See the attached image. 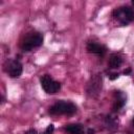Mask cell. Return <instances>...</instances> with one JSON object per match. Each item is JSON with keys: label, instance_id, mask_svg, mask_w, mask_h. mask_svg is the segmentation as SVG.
Masks as SVG:
<instances>
[{"label": "cell", "instance_id": "8", "mask_svg": "<svg viewBox=\"0 0 134 134\" xmlns=\"http://www.w3.org/2000/svg\"><path fill=\"white\" fill-rule=\"evenodd\" d=\"M65 130L69 134H84V129L81 125H68Z\"/></svg>", "mask_w": 134, "mask_h": 134}, {"label": "cell", "instance_id": "10", "mask_svg": "<svg viewBox=\"0 0 134 134\" xmlns=\"http://www.w3.org/2000/svg\"><path fill=\"white\" fill-rule=\"evenodd\" d=\"M125 102H126V98L125 97H117L114 105H113V110L114 111H117L119 110L124 105H125Z\"/></svg>", "mask_w": 134, "mask_h": 134}, {"label": "cell", "instance_id": "4", "mask_svg": "<svg viewBox=\"0 0 134 134\" xmlns=\"http://www.w3.org/2000/svg\"><path fill=\"white\" fill-rule=\"evenodd\" d=\"M41 86L47 93H55L57 91L60 90L61 84L59 82H55L52 80L49 75H44L41 77Z\"/></svg>", "mask_w": 134, "mask_h": 134}, {"label": "cell", "instance_id": "2", "mask_svg": "<svg viewBox=\"0 0 134 134\" xmlns=\"http://www.w3.org/2000/svg\"><path fill=\"white\" fill-rule=\"evenodd\" d=\"M43 43V37L40 34H32L25 38V40L22 43V50L23 51H29L35 47H39Z\"/></svg>", "mask_w": 134, "mask_h": 134}, {"label": "cell", "instance_id": "12", "mask_svg": "<svg viewBox=\"0 0 134 134\" xmlns=\"http://www.w3.org/2000/svg\"><path fill=\"white\" fill-rule=\"evenodd\" d=\"M117 77H118V73H112V74L109 75V79L112 80V81L115 80V79H117Z\"/></svg>", "mask_w": 134, "mask_h": 134}, {"label": "cell", "instance_id": "14", "mask_svg": "<svg viewBox=\"0 0 134 134\" xmlns=\"http://www.w3.org/2000/svg\"><path fill=\"white\" fill-rule=\"evenodd\" d=\"M130 72H131V69H130V68H127V69L124 70V73H125V74H129Z\"/></svg>", "mask_w": 134, "mask_h": 134}, {"label": "cell", "instance_id": "6", "mask_svg": "<svg viewBox=\"0 0 134 134\" xmlns=\"http://www.w3.org/2000/svg\"><path fill=\"white\" fill-rule=\"evenodd\" d=\"M7 73L10 77H18L22 73V65L18 61H12L7 67Z\"/></svg>", "mask_w": 134, "mask_h": 134}, {"label": "cell", "instance_id": "11", "mask_svg": "<svg viewBox=\"0 0 134 134\" xmlns=\"http://www.w3.org/2000/svg\"><path fill=\"white\" fill-rule=\"evenodd\" d=\"M53 130H54L53 125H49V126L46 128V130H45V133H44V134H52Z\"/></svg>", "mask_w": 134, "mask_h": 134}, {"label": "cell", "instance_id": "9", "mask_svg": "<svg viewBox=\"0 0 134 134\" xmlns=\"http://www.w3.org/2000/svg\"><path fill=\"white\" fill-rule=\"evenodd\" d=\"M122 63V60L119 55L117 54H112L110 57V60H109V66L111 68H118Z\"/></svg>", "mask_w": 134, "mask_h": 134}, {"label": "cell", "instance_id": "16", "mask_svg": "<svg viewBox=\"0 0 134 134\" xmlns=\"http://www.w3.org/2000/svg\"><path fill=\"white\" fill-rule=\"evenodd\" d=\"M132 4H133V6H134V0H133V1H132Z\"/></svg>", "mask_w": 134, "mask_h": 134}, {"label": "cell", "instance_id": "5", "mask_svg": "<svg viewBox=\"0 0 134 134\" xmlns=\"http://www.w3.org/2000/svg\"><path fill=\"white\" fill-rule=\"evenodd\" d=\"M102 77L96 74L93 77H91L90 82L88 83V87H87V91L89 94L91 95H96L100 90H102Z\"/></svg>", "mask_w": 134, "mask_h": 134}, {"label": "cell", "instance_id": "7", "mask_svg": "<svg viewBox=\"0 0 134 134\" xmlns=\"http://www.w3.org/2000/svg\"><path fill=\"white\" fill-rule=\"evenodd\" d=\"M87 50L90 52V53H95V54H103L105 53L106 49L104 46L97 44V43H93V42H90L88 43L87 45Z\"/></svg>", "mask_w": 134, "mask_h": 134}, {"label": "cell", "instance_id": "3", "mask_svg": "<svg viewBox=\"0 0 134 134\" xmlns=\"http://www.w3.org/2000/svg\"><path fill=\"white\" fill-rule=\"evenodd\" d=\"M113 17L120 20L122 25H127L128 22L134 20V12L130 7H121L118 9H115L113 12Z\"/></svg>", "mask_w": 134, "mask_h": 134}, {"label": "cell", "instance_id": "15", "mask_svg": "<svg viewBox=\"0 0 134 134\" xmlns=\"http://www.w3.org/2000/svg\"><path fill=\"white\" fill-rule=\"evenodd\" d=\"M88 134H94V131L91 130V129H89V130H88Z\"/></svg>", "mask_w": 134, "mask_h": 134}, {"label": "cell", "instance_id": "13", "mask_svg": "<svg viewBox=\"0 0 134 134\" xmlns=\"http://www.w3.org/2000/svg\"><path fill=\"white\" fill-rule=\"evenodd\" d=\"M25 134H38V133H37V131H36V130H34V129H30V130L26 131V132H25Z\"/></svg>", "mask_w": 134, "mask_h": 134}, {"label": "cell", "instance_id": "1", "mask_svg": "<svg viewBox=\"0 0 134 134\" xmlns=\"http://www.w3.org/2000/svg\"><path fill=\"white\" fill-rule=\"evenodd\" d=\"M76 111V106L73 105L72 103H67V102H60L54 104L49 108V113L53 115H59V114H65V115H72Z\"/></svg>", "mask_w": 134, "mask_h": 134}, {"label": "cell", "instance_id": "17", "mask_svg": "<svg viewBox=\"0 0 134 134\" xmlns=\"http://www.w3.org/2000/svg\"><path fill=\"white\" fill-rule=\"evenodd\" d=\"M133 126H134V119H133Z\"/></svg>", "mask_w": 134, "mask_h": 134}]
</instances>
